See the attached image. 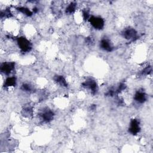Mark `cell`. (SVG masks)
<instances>
[{
	"instance_id": "6da1fadb",
	"label": "cell",
	"mask_w": 153,
	"mask_h": 153,
	"mask_svg": "<svg viewBox=\"0 0 153 153\" xmlns=\"http://www.w3.org/2000/svg\"><path fill=\"white\" fill-rule=\"evenodd\" d=\"M17 44L20 49L23 52L29 51L31 49V43L26 38L20 37L17 39Z\"/></svg>"
},
{
	"instance_id": "7a4b0ae2",
	"label": "cell",
	"mask_w": 153,
	"mask_h": 153,
	"mask_svg": "<svg viewBox=\"0 0 153 153\" xmlns=\"http://www.w3.org/2000/svg\"><path fill=\"white\" fill-rule=\"evenodd\" d=\"M90 24L96 29H101L104 26V21L100 17L91 16L88 19Z\"/></svg>"
},
{
	"instance_id": "3957f363",
	"label": "cell",
	"mask_w": 153,
	"mask_h": 153,
	"mask_svg": "<svg viewBox=\"0 0 153 153\" xmlns=\"http://www.w3.org/2000/svg\"><path fill=\"white\" fill-rule=\"evenodd\" d=\"M100 47L102 49L108 51H110L112 49V43L108 39H102L101 42L100 43Z\"/></svg>"
}]
</instances>
